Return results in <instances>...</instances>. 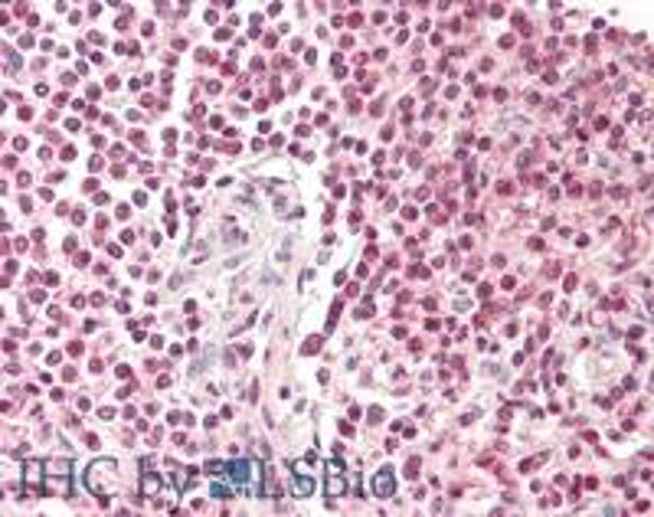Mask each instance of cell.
<instances>
[{
	"label": "cell",
	"instance_id": "cell-4",
	"mask_svg": "<svg viewBox=\"0 0 654 517\" xmlns=\"http://www.w3.org/2000/svg\"><path fill=\"white\" fill-rule=\"evenodd\" d=\"M141 491H144V498H154V494L161 491V478H157L154 472H144L141 475Z\"/></svg>",
	"mask_w": 654,
	"mask_h": 517
},
{
	"label": "cell",
	"instance_id": "cell-13",
	"mask_svg": "<svg viewBox=\"0 0 654 517\" xmlns=\"http://www.w3.org/2000/svg\"><path fill=\"white\" fill-rule=\"evenodd\" d=\"M370 419H373V422H380V419H383V409H380V406H373V409H370Z\"/></svg>",
	"mask_w": 654,
	"mask_h": 517
},
{
	"label": "cell",
	"instance_id": "cell-10",
	"mask_svg": "<svg viewBox=\"0 0 654 517\" xmlns=\"http://www.w3.org/2000/svg\"><path fill=\"white\" fill-rule=\"evenodd\" d=\"M252 452L259 455V458H268V445H265V442H255V449H252Z\"/></svg>",
	"mask_w": 654,
	"mask_h": 517
},
{
	"label": "cell",
	"instance_id": "cell-3",
	"mask_svg": "<svg viewBox=\"0 0 654 517\" xmlns=\"http://www.w3.org/2000/svg\"><path fill=\"white\" fill-rule=\"evenodd\" d=\"M373 491H377V498H393V472H383L373 478Z\"/></svg>",
	"mask_w": 654,
	"mask_h": 517
},
{
	"label": "cell",
	"instance_id": "cell-6",
	"mask_svg": "<svg viewBox=\"0 0 654 517\" xmlns=\"http://www.w3.org/2000/svg\"><path fill=\"white\" fill-rule=\"evenodd\" d=\"M46 472L56 475V478H69V461H62V458H50V461H46Z\"/></svg>",
	"mask_w": 654,
	"mask_h": 517
},
{
	"label": "cell",
	"instance_id": "cell-8",
	"mask_svg": "<svg viewBox=\"0 0 654 517\" xmlns=\"http://www.w3.org/2000/svg\"><path fill=\"white\" fill-rule=\"evenodd\" d=\"M213 498H219V501H226V498H232V491H229V485H213Z\"/></svg>",
	"mask_w": 654,
	"mask_h": 517
},
{
	"label": "cell",
	"instance_id": "cell-11",
	"mask_svg": "<svg viewBox=\"0 0 654 517\" xmlns=\"http://www.w3.org/2000/svg\"><path fill=\"white\" fill-rule=\"evenodd\" d=\"M406 475H409V478H415V475H419V458H412V461H409Z\"/></svg>",
	"mask_w": 654,
	"mask_h": 517
},
{
	"label": "cell",
	"instance_id": "cell-12",
	"mask_svg": "<svg viewBox=\"0 0 654 517\" xmlns=\"http://www.w3.org/2000/svg\"><path fill=\"white\" fill-rule=\"evenodd\" d=\"M344 488H347V485H344L340 478H334V481H331V491H334V494H344Z\"/></svg>",
	"mask_w": 654,
	"mask_h": 517
},
{
	"label": "cell",
	"instance_id": "cell-5",
	"mask_svg": "<svg viewBox=\"0 0 654 517\" xmlns=\"http://www.w3.org/2000/svg\"><path fill=\"white\" fill-rule=\"evenodd\" d=\"M249 472H252L249 461H232V465H229V475H232L239 485H249Z\"/></svg>",
	"mask_w": 654,
	"mask_h": 517
},
{
	"label": "cell",
	"instance_id": "cell-9",
	"mask_svg": "<svg viewBox=\"0 0 654 517\" xmlns=\"http://www.w3.org/2000/svg\"><path fill=\"white\" fill-rule=\"evenodd\" d=\"M314 350H321V337H311L301 344V354H314Z\"/></svg>",
	"mask_w": 654,
	"mask_h": 517
},
{
	"label": "cell",
	"instance_id": "cell-2",
	"mask_svg": "<svg viewBox=\"0 0 654 517\" xmlns=\"http://www.w3.org/2000/svg\"><path fill=\"white\" fill-rule=\"evenodd\" d=\"M43 468L46 465H39V461H26L23 465V481H26L30 491H39V488H43Z\"/></svg>",
	"mask_w": 654,
	"mask_h": 517
},
{
	"label": "cell",
	"instance_id": "cell-1",
	"mask_svg": "<svg viewBox=\"0 0 654 517\" xmlns=\"http://www.w3.org/2000/svg\"><path fill=\"white\" fill-rule=\"evenodd\" d=\"M115 478H118V465H115V461H108V458L88 465V475H85L88 488H99V494L105 491V481H115Z\"/></svg>",
	"mask_w": 654,
	"mask_h": 517
},
{
	"label": "cell",
	"instance_id": "cell-7",
	"mask_svg": "<svg viewBox=\"0 0 654 517\" xmlns=\"http://www.w3.org/2000/svg\"><path fill=\"white\" fill-rule=\"evenodd\" d=\"M311 491H314V481H311V478H298L295 481V494H298V498H308Z\"/></svg>",
	"mask_w": 654,
	"mask_h": 517
}]
</instances>
